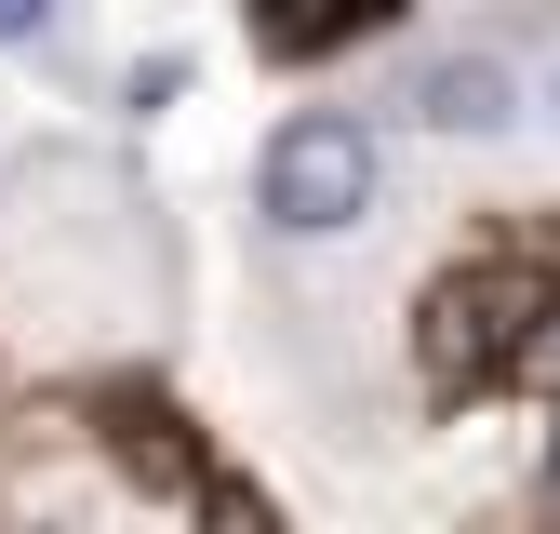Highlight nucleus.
<instances>
[{
    "instance_id": "obj_1",
    "label": "nucleus",
    "mask_w": 560,
    "mask_h": 534,
    "mask_svg": "<svg viewBox=\"0 0 560 534\" xmlns=\"http://www.w3.org/2000/svg\"><path fill=\"white\" fill-rule=\"evenodd\" d=\"M387 200V148H374V120L361 107H294L254 148V214L280 241H347Z\"/></svg>"
},
{
    "instance_id": "obj_2",
    "label": "nucleus",
    "mask_w": 560,
    "mask_h": 534,
    "mask_svg": "<svg viewBox=\"0 0 560 534\" xmlns=\"http://www.w3.org/2000/svg\"><path fill=\"white\" fill-rule=\"evenodd\" d=\"M521 307H547L521 267H467V281H441V294H428V387H441V400H454V387H494L508 348H521Z\"/></svg>"
},
{
    "instance_id": "obj_3",
    "label": "nucleus",
    "mask_w": 560,
    "mask_h": 534,
    "mask_svg": "<svg viewBox=\"0 0 560 534\" xmlns=\"http://www.w3.org/2000/svg\"><path fill=\"white\" fill-rule=\"evenodd\" d=\"M413 120H428V134H467V148H494V134L521 120L508 54H428V67H413Z\"/></svg>"
},
{
    "instance_id": "obj_4",
    "label": "nucleus",
    "mask_w": 560,
    "mask_h": 534,
    "mask_svg": "<svg viewBox=\"0 0 560 534\" xmlns=\"http://www.w3.org/2000/svg\"><path fill=\"white\" fill-rule=\"evenodd\" d=\"M107 454H120L148 495H174V508L200 495V454H187V428L161 415V400H107Z\"/></svg>"
},
{
    "instance_id": "obj_5",
    "label": "nucleus",
    "mask_w": 560,
    "mask_h": 534,
    "mask_svg": "<svg viewBox=\"0 0 560 534\" xmlns=\"http://www.w3.org/2000/svg\"><path fill=\"white\" fill-rule=\"evenodd\" d=\"M387 0H254V27H267V54H320V40H347V27H374Z\"/></svg>"
},
{
    "instance_id": "obj_6",
    "label": "nucleus",
    "mask_w": 560,
    "mask_h": 534,
    "mask_svg": "<svg viewBox=\"0 0 560 534\" xmlns=\"http://www.w3.org/2000/svg\"><path fill=\"white\" fill-rule=\"evenodd\" d=\"M54 14H67V0H0V40H40Z\"/></svg>"
},
{
    "instance_id": "obj_7",
    "label": "nucleus",
    "mask_w": 560,
    "mask_h": 534,
    "mask_svg": "<svg viewBox=\"0 0 560 534\" xmlns=\"http://www.w3.org/2000/svg\"><path fill=\"white\" fill-rule=\"evenodd\" d=\"M534 495H547V508H560V415H547V467H534Z\"/></svg>"
},
{
    "instance_id": "obj_8",
    "label": "nucleus",
    "mask_w": 560,
    "mask_h": 534,
    "mask_svg": "<svg viewBox=\"0 0 560 534\" xmlns=\"http://www.w3.org/2000/svg\"><path fill=\"white\" fill-rule=\"evenodd\" d=\"M547 120H560V67H547Z\"/></svg>"
}]
</instances>
